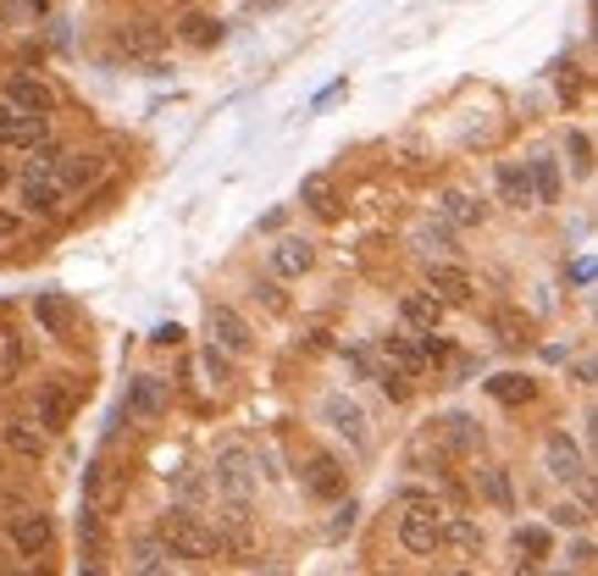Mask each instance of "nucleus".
Wrapping results in <instances>:
<instances>
[{
	"label": "nucleus",
	"mask_w": 598,
	"mask_h": 576,
	"mask_svg": "<svg viewBox=\"0 0 598 576\" xmlns=\"http://www.w3.org/2000/svg\"><path fill=\"white\" fill-rule=\"evenodd\" d=\"M382 355L394 360V371H399V377H421V371H427L421 344H410L405 333H388V338H382Z\"/></svg>",
	"instance_id": "20"
},
{
	"label": "nucleus",
	"mask_w": 598,
	"mask_h": 576,
	"mask_svg": "<svg viewBox=\"0 0 598 576\" xmlns=\"http://www.w3.org/2000/svg\"><path fill=\"white\" fill-rule=\"evenodd\" d=\"M570 167H576V178L592 172V145H587V134H570Z\"/></svg>",
	"instance_id": "33"
},
{
	"label": "nucleus",
	"mask_w": 598,
	"mask_h": 576,
	"mask_svg": "<svg viewBox=\"0 0 598 576\" xmlns=\"http://www.w3.org/2000/svg\"><path fill=\"white\" fill-rule=\"evenodd\" d=\"M206 327H211V344H222L228 355H250V349H255V333H250V322H244L233 305H222V300L206 311Z\"/></svg>",
	"instance_id": "5"
},
{
	"label": "nucleus",
	"mask_w": 598,
	"mask_h": 576,
	"mask_svg": "<svg viewBox=\"0 0 598 576\" xmlns=\"http://www.w3.org/2000/svg\"><path fill=\"white\" fill-rule=\"evenodd\" d=\"M399 499H405V515H399V543H405L410 554H438L443 504H438L432 493H416V488H405Z\"/></svg>",
	"instance_id": "2"
},
{
	"label": "nucleus",
	"mask_w": 598,
	"mask_h": 576,
	"mask_svg": "<svg viewBox=\"0 0 598 576\" xmlns=\"http://www.w3.org/2000/svg\"><path fill=\"white\" fill-rule=\"evenodd\" d=\"M62 184H56V172H23V206H29V217H56L62 211Z\"/></svg>",
	"instance_id": "13"
},
{
	"label": "nucleus",
	"mask_w": 598,
	"mask_h": 576,
	"mask_svg": "<svg viewBox=\"0 0 598 576\" xmlns=\"http://www.w3.org/2000/svg\"><path fill=\"white\" fill-rule=\"evenodd\" d=\"M18 239H23V217L0 206V250H7V244H18Z\"/></svg>",
	"instance_id": "34"
},
{
	"label": "nucleus",
	"mask_w": 598,
	"mask_h": 576,
	"mask_svg": "<svg viewBox=\"0 0 598 576\" xmlns=\"http://www.w3.org/2000/svg\"><path fill=\"white\" fill-rule=\"evenodd\" d=\"M12 548L18 554H45L51 548V515L45 510H18L12 515Z\"/></svg>",
	"instance_id": "14"
},
{
	"label": "nucleus",
	"mask_w": 598,
	"mask_h": 576,
	"mask_svg": "<svg viewBox=\"0 0 598 576\" xmlns=\"http://www.w3.org/2000/svg\"><path fill=\"white\" fill-rule=\"evenodd\" d=\"M526 184H532V200H559V167L548 161V156H532L526 161Z\"/></svg>",
	"instance_id": "23"
},
{
	"label": "nucleus",
	"mask_w": 598,
	"mask_h": 576,
	"mask_svg": "<svg viewBox=\"0 0 598 576\" xmlns=\"http://www.w3.org/2000/svg\"><path fill=\"white\" fill-rule=\"evenodd\" d=\"M0 438H7V449H12L18 460H45V449H51V432H45L34 416H12L7 427H0Z\"/></svg>",
	"instance_id": "8"
},
{
	"label": "nucleus",
	"mask_w": 598,
	"mask_h": 576,
	"mask_svg": "<svg viewBox=\"0 0 598 576\" xmlns=\"http://www.w3.org/2000/svg\"><path fill=\"white\" fill-rule=\"evenodd\" d=\"M499 200H504V206H532L526 167H499Z\"/></svg>",
	"instance_id": "26"
},
{
	"label": "nucleus",
	"mask_w": 598,
	"mask_h": 576,
	"mask_svg": "<svg viewBox=\"0 0 598 576\" xmlns=\"http://www.w3.org/2000/svg\"><path fill=\"white\" fill-rule=\"evenodd\" d=\"M548 521H554V526H587V521H592V499H587V493H581V499H565V504L548 510Z\"/></svg>",
	"instance_id": "29"
},
{
	"label": "nucleus",
	"mask_w": 598,
	"mask_h": 576,
	"mask_svg": "<svg viewBox=\"0 0 598 576\" xmlns=\"http://www.w3.org/2000/svg\"><path fill=\"white\" fill-rule=\"evenodd\" d=\"M117 471L106 465V460H95L90 471H84V504L90 510H101V515H117Z\"/></svg>",
	"instance_id": "15"
},
{
	"label": "nucleus",
	"mask_w": 598,
	"mask_h": 576,
	"mask_svg": "<svg viewBox=\"0 0 598 576\" xmlns=\"http://www.w3.org/2000/svg\"><path fill=\"white\" fill-rule=\"evenodd\" d=\"M443 217H449V228H476V222H482V206H476L471 195L449 189V195H443Z\"/></svg>",
	"instance_id": "27"
},
{
	"label": "nucleus",
	"mask_w": 598,
	"mask_h": 576,
	"mask_svg": "<svg viewBox=\"0 0 598 576\" xmlns=\"http://www.w3.org/2000/svg\"><path fill=\"white\" fill-rule=\"evenodd\" d=\"M128 570H139V576H167V570H172L167 543H161V537H139L134 554H128Z\"/></svg>",
	"instance_id": "21"
},
{
	"label": "nucleus",
	"mask_w": 598,
	"mask_h": 576,
	"mask_svg": "<svg viewBox=\"0 0 598 576\" xmlns=\"http://www.w3.org/2000/svg\"><path fill=\"white\" fill-rule=\"evenodd\" d=\"M570 283H592V261H587V255L570 261Z\"/></svg>",
	"instance_id": "37"
},
{
	"label": "nucleus",
	"mask_w": 598,
	"mask_h": 576,
	"mask_svg": "<svg viewBox=\"0 0 598 576\" xmlns=\"http://www.w3.org/2000/svg\"><path fill=\"white\" fill-rule=\"evenodd\" d=\"M0 349H7V333H0Z\"/></svg>",
	"instance_id": "40"
},
{
	"label": "nucleus",
	"mask_w": 598,
	"mask_h": 576,
	"mask_svg": "<svg viewBox=\"0 0 598 576\" xmlns=\"http://www.w3.org/2000/svg\"><path fill=\"white\" fill-rule=\"evenodd\" d=\"M487 394H493L499 405H526V399L537 394V383L521 377V371H499V377H487Z\"/></svg>",
	"instance_id": "24"
},
{
	"label": "nucleus",
	"mask_w": 598,
	"mask_h": 576,
	"mask_svg": "<svg viewBox=\"0 0 598 576\" xmlns=\"http://www.w3.org/2000/svg\"><path fill=\"white\" fill-rule=\"evenodd\" d=\"M101 178H106V156H67V150H62V161H56V184H62L67 200L90 195Z\"/></svg>",
	"instance_id": "6"
},
{
	"label": "nucleus",
	"mask_w": 598,
	"mask_h": 576,
	"mask_svg": "<svg viewBox=\"0 0 598 576\" xmlns=\"http://www.w3.org/2000/svg\"><path fill=\"white\" fill-rule=\"evenodd\" d=\"M427 294H432L438 305H471V300H476V283H471L465 266H449V261H443V266L427 272Z\"/></svg>",
	"instance_id": "7"
},
{
	"label": "nucleus",
	"mask_w": 598,
	"mask_h": 576,
	"mask_svg": "<svg viewBox=\"0 0 598 576\" xmlns=\"http://www.w3.org/2000/svg\"><path fill=\"white\" fill-rule=\"evenodd\" d=\"M178 338H183L178 322H161V327H156V344H178Z\"/></svg>",
	"instance_id": "38"
},
{
	"label": "nucleus",
	"mask_w": 598,
	"mask_h": 576,
	"mask_svg": "<svg viewBox=\"0 0 598 576\" xmlns=\"http://www.w3.org/2000/svg\"><path fill=\"white\" fill-rule=\"evenodd\" d=\"M217 488L228 493V510H244V499H250V488H255V465H250V454H244L239 443H228V449L217 454Z\"/></svg>",
	"instance_id": "3"
},
{
	"label": "nucleus",
	"mask_w": 598,
	"mask_h": 576,
	"mask_svg": "<svg viewBox=\"0 0 598 576\" xmlns=\"http://www.w3.org/2000/svg\"><path fill=\"white\" fill-rule=\"evenodd\" d=\"M73 388H62V383H40V399H34V421L45 427V432H62L67 421H73Z\"/></svg>",
	"instance_id": "11"
},
{
	"label": "nucleus",
	"mask_w": 598,
	"mask_h": 576,
	"mask_svg": "<svg viewBox=\"0 0 598 576\" xmlns=\"http://www.w3.org/2000/svg\"><path fill=\"white\" fill-rule=\"evenodd\" d=\"M438 548H454L460 559H471V554H482V526H476L471 515H443Z\"/></svg>",
	"instance_id": "16"
},
{
	"label": "nucleus",
	"mask_w": 598,
	"mask_h": 576,
	"mask_svg": "<svg viewBox=\"0 0 598 576\" xmlns=\"http://www.w3.org/2000/svg\"><path fill=\"white\" fill-rule=\"evenodd\" d=\"M322 416H327V421H333V432H344L349 443H366V410H360L355 399L333 394V399L322 405Z\"/></svg>",
	"instance_id": "18"
},
{
	"label": "nucleus",
	"mask_w": 598,
	"mask_h": 576,
	"mask_svg": "<svg viewBox=\"0 0 598 576\" xmlns=\"http://www.w3.org/2000/svg\"><path fill=\"white\" fill-rule=\"evenodd\" d=\"M40 139H51V117L18 112V106L0 101V145H7V150H34Z\"/></svg>",
	"instance_id": "4"
},
{
	"label": "nucleus",
	"mask_w": 598,
	"mask_h": 576,
	"mask_svg": "<svg viewBox=\"0 0 598 576\" xmlns=\"http://www.w3.org/2000/svg\"><path fill=\"white\" fill-rule=\"evenodd\" d=\"M34 316H40V327H45L51 338H73V316H78V311H73L67 294H40V300H34Z\"/></svg>",
	"instance_id": "17"
},
{
	"label": "nucleus",
	"mask_w": 598,
	"mask_h": 576,
	"mask_svg": "<svg viewBox=\"0 0 598 576\" xmlns=\"http://www.w3.org/2000/svg\"><path fill=\"white\" fill-rule=\"evenodd\" d=\"M156 537L167 543V554H172V559H195V565H200V559L222 554V537H217V532H211L195 510H167Z\"/></svg>",
	"instance_id": "1"
},
{
	"label": "nucleus",
	"mask_w": 598,
	"mask_h": 576,
	"mask_svg": "<svg viewBox=\"0 0 598 576\" xmlns=\"http://www.w3.org/2000/svg\"><path fill=\"white\" fill-rule=\"evenodd\" d=\"M167 377H156V371H139L134 383H128V416H139V421H156L161 410H167Z\"/></svg>",
	"instance_id": "9"
},
{
	"label": "nucleus",
	"mask_w": 598,
	"mask_h": 576,
	"mask_svg": "<svg viewBox=\"0 0 598 576\" xmlns=\"http://www.w3.org/2000/svg\"><path fill=\"white\" fill-rule=\"evenodd\" d=\"M12 184V172H7V161H0V189H7Z\"/></svg>",
	"instance_id": "39"
},
{
	"label": "nucleus",
	"mask_w": 598,
	"mask_h": 576,
	"mask_svg": "<svg viewBox=\"0 0 598 576\" xmlns=\"http://www.w3.org/2000/svg\"><path fill=\"white\" fill-rule=\"evenodd\" d=\"M7 106H18V112H40V117H51V106H56V95H51V84L45 78H34V73H18L12 84H7V95H0Z\"/></svg>",
	"instance_id": "12"
},
{
	"label": "nucleus",
	"mask_w": 598,
	"mask_h": 576,
	"mask_svg": "<svg viewBox=\"0 0 598 576\" xmlns=\"http://www.w3.org/2000/svg\"><path fill=\"white\" fill-rule=\"evenodd\" d=\"M305 200H311L316 211H333V200H327V178H305Z\"/></svg>",
	"instance_id": "35"
},
{
	"label": "nucleus",
	"mask_w": 598,
	"mask_h": 576,
	"mask_svg": "<svg viewBox=\"0 0 598 576\" xmlns=\"http://www.w3.org/2000/svg\"><path fill=\"white\" fill-rule=\"evenodd\" d=\"M200 366H206V377H211L217 388L233 377V366H228V349H222V344H206V349H200Z\"/></svg>",
	"instance_id": "31"
},
{
	"label": "nucleus",
	"mask_w": 598,
	"mask_h": 576,
	"mask_svg": "<svg viewBox=\"0 0 598 576\" xmlns=\"http://www.w3.org/2000/svg\"><path fill=\"white\" fill-rule=\"evenodd\" d=\"M183 40H189V45H200V51H211V45L222 40V23H211V18H200V12H195V18H183Z\"/></svg>",
	"instance_id": "30"
},
{
	"label": "nucleus",
	"mask_w": 598,
	"mask_h": 576,
	"mask_svg": "<svg viewBox=\"0 0 598 576\" xmlns=\"http://www.w3.org/2000/svg\"><path fill=\"white\" fill-rule=\"evenodd\" d=\"M499 327H504V344H526V333H532L521 316H499Z\"/></svg>",
	"instance_id": "36"
},
{
	"label": "nucleus",
	"mask_w": 598,
	"mask_h": 576,
	"mask_svg": "<svg viewBox=\"0 0 598 576\" xmlns=\"http://www.w3.org/2000/svg\"><path fill=\"white\" fill-rule=\"evenodd\" d=\"M543 465H548V476H559V482H581V476H587V460H581V449L570 443V432H548Z\"/></svg>",
	"instance_id": "10"
},
{
	"label": "nucleus",
	"mask_w": 598,
	"mask_h": 576,
	"mask_svg": "<svg viewBox=\"0 0 598 576\" xmlns=\"http://www.w3.org/2000/svg\"><path fill=\"white\" fill-rule=\"evenodd\" d=\"M305 488H311V493H322V499H333V493L344 488V471H338V460H333V454H316V460L305 465Z\"/></svg>",
	"instance_id": "25"
},
{
	"label": "nucleus",
	"mask_w": 598,
	"mask_h": 576,
	"mask_svg": "<svg viewBox=\"0 0 598 576\" xmlns=\"http://www.w3.org/2000/svg\"><path fill=\"white\" fill-rule=\"evenodd\" d=\"M311 261H316V250H311L305 239H277V244H272V272H277V277H305Z\"/></svg>",
	"instance_id": "19"
},
{
	"label": "nucleus",
	"mask_w": 598,
	"mask_h": 576,
	"mask_svg": "<svg viewBox=\"0 0 598 576\" xmlns=\"http://www.w3.org/2000/svg\"><path fill=\"white\" fill-rule=\"evenodd\" d=\"M482 493H487V504H493V510H510V504H515L504 465H487V471H482Z\"/></svg>",
	"instance_id": "28"
},
{
	"label": "nucleus",
	"mask_w": 598,
	"mask_h": 576,
	"mask_svg": "<svg viewBox=\"0 0 598 576\" xmlns=\"http://www.w3.org/2000/svg\"><path fill=\"white\" fill-rule=\"evenodd\" d=\"M438 316H443V305H438L432 294H405V300H399V322H405L410 333H427V327H438Z\"/></svg>",
	"instance_id": "22"
},
{
	"label": "nucleus",
	"mask_w": 598,
	"mask_h": 576,
	"mask_svg": "<svg viewBox=\"0 0 598 576\" xmlns=\"http://www.w3.org/2000/svg\"><path fill=\"white\" fill-rule=\"evenodd\" d=\"M515 548H521V554H532V559H537V554H548V526H521V532H515Z\"/></svg>",
	"instance_id": "32"
}]
</instances>
